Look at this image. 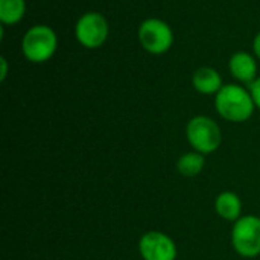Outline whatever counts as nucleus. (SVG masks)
Wrapping results in <instances>:
<instances>
[{
    "label": "nucleus",
    "instance_id": "nucleus-7",
    "mask_svg": "<svg viewBox=\"0 0 260 260\" xmlns=\"http://www.w3.org/2000/svg\"><path fill=\"white\" fill-rule=\"evenodd\" d=\"M137 247L142 260H177L178 257L175 241L169 235L158 230L143 233Z\"/></svg>",
    "mask_w": 260,
    "mask_h": 260
},
{
    "label": "nucleus",
    "instance_id": "nucleus-3",
    "mask_svg": "<svg viewBox=\"0 0 260 260\" xmlns=\"http://www.w3.org/2000/svg\"><path fill=\"white\" fill-rule=\"evenodd\" d=\"M186 139L192 148L203 155L213 154L222 143V131L218 122L209 116H193L186 125Z\"/></svg>",
    "mask_w": 260,
    "mask_h": 260
},
{
    "label": "nucleus",
    "instance_id": "nucleus-9",
    "mask_svg": "<svg viewBox=\"0 0 260 260\" xmlns=\"http://www.w3.org/2000/svg\"><path fill=\"white\" fill-rule=\"evenodd\" d=\"M192 85L193 88L204 96H215L222 87V76L221 73L209 66H203L197 69L192 75Z\"/></svg>",
    "mask_w": 260,
    "mask_h": 260
},
{
    "label": "nucleus",
    "instance_id": "nucleus-10",
    "mask_svg": "<svg viewBox=\"0 0 260 260\" xmlns=\"http://www.w3.org/2000/svg\"><path fill=\"white\" fill-rule=\"evenodd\" d=\"M215 212L221 219L227 222H236L242 216L241 197L232 190L221 192L215 200Z\"/></svg>",
    "mask_w": 260,
    "mask_h": 260
},
{
    "label": "nucleus",
    "instance_id": "nucleus-2",
    "mask_svg": "<svg viewBox=\"0 0 260 260\" xmlns=\"http://www.w3.org/2000/svg\"><path fill=\"white\" fill-rule=\"evenodd\" d=\"M23 56L32 64H43L52 59L58 49L56 32L44 23H37L30 26L20 43Z\"/></svg>",
    "mask_w": 260,
    "mask_h": 260
},
{
    "label": "nucleus",
    "instance_id": "nucleus-8",
    "mask_svg": "<svg viewBox=\"0 0 260 260\" xmlns=\"http://www.w3.org/2000/svg\"><path fill=\"white\" fill-rule=\"evenodd\" d=\"M229 72L238 84L250 85L257 78V58L254 53L239 50L229 59Z\"/></svg>",
    "mask_w": 260,
    "mask_h": 260
},
{
    "label": "nucleus",
    "instance_id": "nucleus-12",
    "mask_svg": "<svg viewBox=\"0 0 260 260\" xmlns=\"http://www.w3.org/2000/svg\"><path fill=\"white\" fill-rule=\"evenodd\" d=\"M26 15V0H0V24L15 26Z\"/></svg>",
    "mask_w": 260,
    "mask_h": 260
},
{
    "label": "nucleus",
    "instance_id": "nucleus-13",
    "mask_svg": "<svg viewBox=\"0 0 260 260\" xmlns=\"http://www.w3.org/2000/svg\"><path fill=\"white\" fill-rule=\"evenodd\" d=\"M248 90L253 96V101L256 104V108L260 110V76H257L250 85H248Z\"/></svg>",
    "mask_w": 260,
    "mask_h": 260
},
{
    "label": "nucleus",
    "instance_id": "nucleus-4",
    "mask_svg": "<svg viewBox=\"0 0 260 260\" xmlns=\"http://www.w3.org/2000/svg\"><path fill=\"white\" fill-rule=\"evenodd\" d=\"M137 38L142 49L151 55H163L174 46V30L171 24L161 18H145L137 29Z\"/></svg>",
    "mask_w": 260,
    "mask_h": 260
},
{
    "label": "nucleus",
    "instance_id": "nucleus-11",
    "mask_svg": "<svg viewBox=\"0 0 260 260\" xmlns=\"http://www.w3.org/2000/svg\"><path fill=\"white\" fill-rule=\"evenodd\" d=\"M204 166H206V155L197 151H189L177 160V171L180 175L186 178L198 177L204 171Z\"/></svg>",
    "mask_w": 260,
    "mask_h": 260
},
{
    "label": "nucleus",
    "instance_id": "nucleus-15",
    "mask_svg": "<svg viewBox=\"0 0 260 260\" xmlns=\"http://www.w3.org/2000/svg\"><path fill=\"white\" fill-rule=\"evenodd\" d=\"M253 53L256 55L257 59H260V32L256 34V37L253 40Z\"/></svg>",
    "mask_w": 260,
    "mask_h": 260
},
{
    "label": "nucleus",
    "instance_id": "nucleus-1",
    "mask_svg": "<svg viewBox=\"0 0 260 260\" xmlns=\"http://www.w3.org/2000/svg\"><path fill=\"white\" fill-rule=\"evenodd\" d=\"M215 110L227 122L244 123L254 114L256 104L248 88L242 84H224L215 94Z\"/></svg>",
    "mask_w": 260,
    "mask_h": 260
},
{
    "label": "nucleus",
    "instance_id": "nucleus-5",
    "mask_svg": "<svg viewBox=\"0 0 260 260\" xmlns=\"http://www.w3.org/2000/svg\"><path fill=\"white\" fill-rule=\"evenodd\" d=\"M76 41L88 50L102 47L110 37V23L107 17L98 11L84 12L75 23Z\"/></svg>",
    "mask_w": 260,
    "mask_h": 260
},
{
    "label": "nucleus",
    "instance_id": "nucleus-14",
    "mask_svg": "<svg viewBox=\"0 0 260 260\" xmlns=\"http://www.w3.org/2000/svg\"><path fill=\"white\" fill-rule=\"evenodd\" d=\"M0 81L5 82L6 81V76H8V59L5 56H0Z\"/></svg>",
    "mask_w": 260,
    "mask_h": 260
},
{
    "label": "nucleus",
    "instance_id": "nucleus-6",
    "mask_svg": "<svg viewBox=\"0 0 260 260\" xmlns=\"http://www.w3.org/2000/svg\"><path fill=\"white\" fill-rule=\"evenodd\" d=\"M232 247L244 259L260 256V218L242 215L232 227Z\"/></svg>",
    "mask_w": 260,
    "mask_h": 260
}]
</instances>
